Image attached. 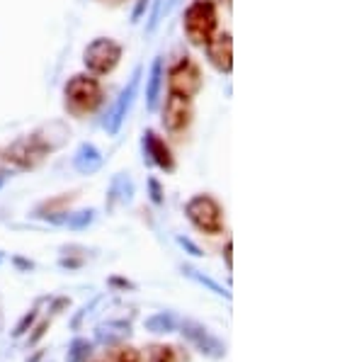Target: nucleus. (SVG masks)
<instances>
[{
    "label": "nucleus",
    "instance_id": "1",
    "mask_svg": "<svg viewBox=\"0 0 364 362\" xmlns=\"http://www.w3.org/2000/svg\"><path fill=\"white\" fill-rule=\"evenodd\" d=\"M102 85H100L97 78L87 73H78L73 78H68V83L63 85V107L70 117H83L92 115L95 110L102 105Z\"/></svg>",
    "mask_w": 364,
    "mask_h": 362
},
{
    "label": "nucleus",
    "instance_id": "2",
    "mask_svg": "<svg viewBox=\"0 0 364 362\" xmlns=\"http://www.w3.org/2000/svg\"><path fill=\"white\" fill-rule=\"evenodd\" d=\"M219 25V15H216V5L211 0H197L182 15V29H185L190 44L204 46L216 34Z\"/></svg>",
    "mask_w": 364,
    "mask_h": 362
},
{
    "label": "nucleus",
    "instance_id": "3",
    "mask_svg": "<svg viewBox=\"0 0 364 362\" xmlns=\"http://www.w3.org/2000/svg\"><path fill=\"white\" fill-rule=\"evenodd\" d=\"M185 217L197 231L216 236L224 229V209L221 204L209 195H195L185 204Z\"/></svg>",
    "mask_w": 364,
    "mask_h": 362
},
{
    "label": "nucleus",
    "instance_id": "4",
    "mask_svg": "<svg viewBox=\"0 0 364 362\" xmlns=\"http://www.w3.org/2000/svg\"><path fill=\"white\" fill-rule=\"evenodd\" d=\"M56 146H58L56 142L44 139L42 129H39V132H34L32 137H25V139H20V142H15L5 151V159H8V163H13V166L27 171V168H37L39 163L46 159V154L54 151Z\"/></svg>",
    "mask_w": 364,
    "mask_h": 362
},
{
    "label": "nucleus",
    "instance_id": "5",
    "mask_svg": "<svg viewBox=\"0 0 364 362\" xmlns=\"http://www.w3.org/2000/svg\"><path fill=\"white\" fill-rule=\"evenodd\" d=\"M122 61V44H117L109 37H97L85 46L83 63L87 73L92 75H107L112 73Z\"/></svg>",
    "mask_w": 364,
    "mask_h": 362
},
{
    "label": "nucleus",
    "instance_id": "6",
    "mask_svg": "<svg viewBox=\"0 0 364 362\" xmlns=\"http://www.w3.org/2000/svg\"><path fill=\"white\" fill-rule=\"evenodd\" d=\"M168 90L180 97H195L202 90V71L190 56H182L168 73Z\"/></svg>",
    "mask_w": 364,
    "mask_h": 362
},
{
    "label": "nucleus",
    "instance_id": "7",
    "mask_svg": "<svg viewBox=\"0 0 364 362\" xmlns=\"http://www.w3.org/2000/svg\"><path fill=\"white\" fill-rule=\"evenodd\" d=\"M180 334L187 338V341L195 346V350L204 355L209 360H224L226 358V346L224 341H219L207 326H202L199 321H192V319H185L180 324Z\"/></svg>",
    "mask_w": 364,
    "mask_h": 362
},
{
    "label": "nucleus",
    "instance_id": "8",
    "mask_svg": "<svg viewBox=\"0 0 364 362\" xmlns=\"http://www.w3.org/2000/svg\"><path fill=\"white\" fill-rule=\"evenodd\" d=\"M192 122V105L190 97H180L170 92L166 105H163V127L170 134H180L190 127Z\"/></svg>",
    "mask_w": 364,
    "mask_h": 362
},
{
    "label": "nucleus",
    "instance_id": "9",
    "mask_svg": "<svg viewBox=\"0 0 364 362\" xmlns=\"http://www.w3.org/2000/svg\"><path fill=\"white\" fill-rule=\"evenodd\" d=\"M144 159L146 163H151V166L161 168V171L166 173H173L175 171V159H173V151H170V146L166 144V139H161L156 132H146L144 134Z\"/></svg>",
    "mask_w": 364,
    "mask_h": 362
},
{
    "label": "nucleus",
    "instance_id": "10",
    "mask_svg": "<svg viewBox=\"0 0 364 362\" xmlns=\"http://www.w3.org/2000/svg\"><path fill=\"white\" fill-rule=\"evenodd\" d=\"M207 58L209 63L221 73H231L233 68V42H231V34L228 32H221V34H214L207 44Z\"/></svg>",
    "mask_w": 364,
    "mask_h": 362
},
{
    "label": "nucleus",
    "instance_id": "11",
    "mask_svg": "<svg viewBox=\"0 0 364 362\" xmlns=\"http://www.w3.org/2000/svg\"><path fill=\"white\" fill-rule=\"evenodd\" d=\"M139 80H141V66L136 68V71H134L132 80H129L127 87L122 90V95H119V100H117L112 115H109V119L105 122V127H107L109 134H117V132L122 129V124H124V119H127V115H129V107H132L134 97H136V92H139Z\"/></svg>",
    "mask_w": 364,
    "mask_h": 362
},
{
    "label": "nucleus",
    "instance_id": "12",
    "mask_svg": "<svg viewBox=\"0 0 364 362\" xmlns=\"http://www.w3.org/2000/svg\"><path fill=\"white\" fill-rule=\"evenodd\" d=\"M129 336H132V324H127V321H107V324H100L95 329V341L107 348L119 346Z\"/></svg>",
    "mask_w": 364,
    "mask_h": 362
},
{
    "label": "nucleus",
    "instance_id": "13",
    "mask_svg": "<svg viewBox=\"0 0 364 362\" xmlns=\"http://www.w3.org/2000/svg\"><path fill=\"white\" fill-rule=\"evenodd\" d=\"M100 166H102V154H100L97 146L80 144V149L75 151V156H73V168H75V171L83 173V175H90V173L100 171Z\"/></svg>",
    "mask_w": 364,
    "mask_h": 362
},
{
    "label": "nucleus",
    "instance_id": "14",
    "mask_svg": "<svg viewBox=\"0 0 364 362\" xmlns=\"http://www.w3.org/2000/svg\"><path fill=\"white\" fill-rule=\"evenodd\" d=\"M161 87H163V58L158 56L151 66L149 73V85H146V102H149V110L158 107V97H161Z\"/></svg>",
    "mask_w": 364,
    "mask_h": 362
},
{
    "label": "nucleus",
    "instance_id": "15",
    "mask_svg": "<svg viewBox=\"0 0 364 362\" xmlns=\"http://www.w3.org/2000/svg\"><path fill=\"white\" fill-rule=\"evenodd\" d=\"M144 326H146V331H151V334H173V331H178L180 321L173 312H158L154 316L146 319Z\"/></svg>",
    "mask_w": 364,
    "mask_h": 362
},
{
    "label": "nucleus",
    "instance_id": "16",
    "mask_svg": "<svg viewBox=\"0 0 364 362\" xmlns=\"http://www.w3.org/2000/svg\"><path fill=\"white\" fill-rule=\"evenodd\" d=\"M146 362H187V355L175 346H149Z\"/></svg>",
    "mask_w": 364,
    "mask_h": 362
},
{
    "label": "nucleus",
    "instance_id": "17",
    "mask_svg": "<svg viewBox=\"0 0 364 362\" xmlns=\"http://www.w3.org/2000/svg\"><path fill=\"white\" fill-rule=\"evenodd\" d=\"M132 197H134V185H132V180H129L127 175H119V178H114V180H112L107 207L112 209L114 204H117V200H119L122 204H129V202H132Z\"/></svg>",
    "mask_w": 364,
    "mask_h": 362
},
{
    "label": "nucleus",
    "instance_id": "18",
    "mask_svg": "<svg viewBox=\"0 0 364 362\" xmlns=\"http://www.w3.org/2000/svg\"><path fill=\"white\" fill-rule=\"evenodd\" d=\"M182 272H185V277L195 280L197 284H202V287H207L209 292H214V294L224 297V299H231V292H228L226 287H221L216 280H211L209 275H202L199 270H195V267H182Z\"/></svg>",
    "mask_w": 364,
    "mask_h": 362
},
{
    "label": "nucleus",
    "instance_id": "19",
    "mask_svg": "<svg viewBox=\"0 0 364 362\" xmlns=\"http://www.w3.org/2000/svg\"><path fill=\"white\" fill-rule=\"evenodd\" d=\"M102 362H141L139 350L129 348V346H109V350L105 353Z\"/></svg>",
    "mask_w": 364,
    "mask_h": 362
},
{
    "label": "nucleus",
    "instance_id": "20",
    "mask_svg": "<svg viewBox=\"0 0 364 362\" xmlns=\"http://www.w3.org/2000/svg\"><path fill=\"white\" fill-rule=\"evenodd\" d=\"M90 355H92V343L85 341V338H75V341L68 346L66 362H87Z\"/></svg>",
    "mask_w": 364,
    "mask_h": 362
},
{
    "label": "nucleus",
    "instance_id": "21",
    "mask_svg": "<svg viewBox=\"0 0 364 362\" xmlns=\"http://www.w3.org/2000/svg\"><path fill=\"white\" fill-rule=\"evenodd\" d=\"M92 219H95V212H92V209H83V212H75V214L68 212L66 226H70V229H85V226L92 224Z\"/></svg>",
    "mask_w": 364,
    "mask_h": 362
},
{
    "label": "nucleus",
    "instance_id": "22",
    "mask_svg": "<svg viewBox=\"0 0 364 362\" xmlns=\"http://www.w3.org/2000/svg\"><path fill=\"white\" fill-rule=\"evenodd\" d=\"M37 316H39L37 307H34V309H29V312L25 314V316H22L20 321H17V326L13 329V338H22V336H25L27 331L32 329V324H34V321H37Z\"/></svg>",
    "mask_w": 364,
    "mask_h": 362
},
{
    "label": "nucleus",
    "instance_id": "23",
    "mask_svg": "<svg viewBox=\"0 0 364 362\" xmlns=\"http://www.w3.org/2000/svg\"><path fill=\"white\" fill-rule=\"evenodd\" d=\"M175 241H178V246L180 248H185L187 250V253H190V255H195V258H202V248H199L197 246V243H192L190 241V238H185V236H178V238H175Z\"/></svg>",
    "mask_w": 364,
    "mask_h": 362
},
{
    "label": "nucleus",
    "instance_id": "24",
    "mask_svg": "<svg viewBox=\"0 0 364 362\" xmlns=\"http://www.w3.org/2000/svg\"><path fill=\"white\" fill-rule=\"evenodd\" d=\"M149 195H151V202L154 204H163V188L156 178H149Z\"/></svg>",
    "mask_w": 364,
    "mask_h": 362
},
{
    "label": "nucleus",
    "instance_id": "25",
    "mask_svg": "<svg viewBox=\"0 0 364 362\" xmlns=\"http://www.w3.org/2000/svg\"><path fill=\"white\" fill-rule=\"evenodd\" d=\"M149 3H151V0H139L136 8H134V13H132V22H139L141 20V15H144L146 10H149Z\"/></svg>",
    "mask_w": 364,
    "mask_h": 362
},
{
    "label": "nucleus",
    "instance_id": "26",
    "mask_svg": "<svg viewBox=\"0 0 364 362\" xmlns=\"http://www.w3.org/2000/svg\"><path fill=\"white\" fill-rule=\"evenodd\" d=\"M46 329H49V321H42V324H39L37 329H34V336H29V346H34V343H37L39 338L46 334Z\"/></svg>",
    "mask_w": 364,
    "mask_h": 362
},
{
    "label": "nucleus",
    "instance_id": "27",
    "mask_svg": "<svg viewBox=\"0 0 364 362\" xmlns=\"http://www.w3.org/2000/svg\"><path fill=\"white\" fill-rule=\"evenodd\" d=\"M112 284H119V287H127V289H134V284L132 282H127V280H119V277H114V280H109Z\"/></svg>",
    "mask_w": 364,
    "mask_h": 362
},
{
    "label": "nucleus",
    "instance_id": "28",
    "mask_svg": "<svg viewBox=\"0 0 364 362\" xmlns=\"http://www.w3.org/2000/svg\"><path fill=\"white\" fill-rule=\"evenodd\" d=\"M224 255H226V265H228V270L233 267V262H231V241L226 243V250H224Z\"/></svg>",
    "mask_w": 364,
    "mask_h": 362
},
{
    "label": "nucleus",
    "instance_id": "29",
    "mask_svg": "<svg viewBox=\"0 0 364 362\" xmlns=\"http://www.w3.org/2000/svg\"><path fill=\"white\" fill-rule=\"evenodd\" d=\"M39 358H42V353H37V355H34V358H32V360H27V362H37Z\"/></svg>",
    "mask_w": 364,
    "mask_h": 362
},
{
    "label": "nucleus",
    "instance_id": "30",
    "mask_svg": "<svg viewBox=\"0 0 364 362\" xmlns=\"http://www.w3.org/2000/svg\"><path fill=\"white\" fill-rule=\"evenodd\" d=\"M3 183H5V180H3V175H0V188H3Z\"/></svg>",
    "mask_w": 364,
    "mask_h": 362
},
{
    "label": "nucleus",
    "instance_id": "31",
    "mask_svg": "<svg viewBox=\"0 0 364 362\" xmlns=\"http://www.w3.org/2000/svg\"><path fill=\"white\" fill-rule=\"evenodd\" d=\"M102 3H107V0H102ZM109 3H119V0H109Z\"/></svg>",
    "mask_w": 364,
    "mask_h": 362
}]
</instances>
